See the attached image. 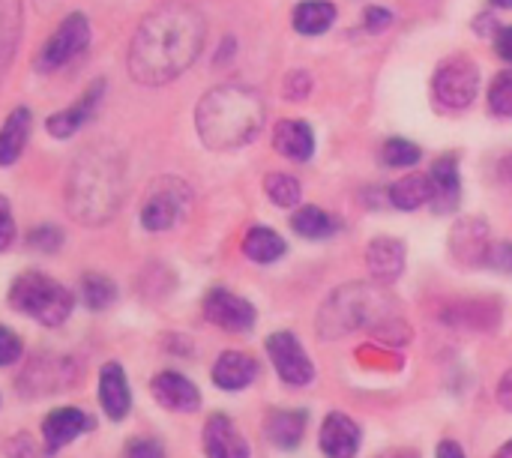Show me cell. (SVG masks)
<instances>
[{
  "instance_id": "obj_1",
  "label": "cell",
  "mask_w": 512,
  "mask_h": 458,
  "mask_svg": "<svg viewBox=\"0 0 512 458\" xmlns=\"http://www.w3.org/2000/svg\"><path fill=\"white\" fill-rule=\"evenodd\" d=\"M204 15L189 3H165L150 12L129 42V75L144 87H162L183 75L201 54Z\"/></svg>"
},
{
  "instance_id": "obj_2",
  "label": "cell",
  "mask_w": 512,
  "mask_h": 458,
  "mask_svg": "<svg viewBox=\"0 0 512 458\" xmlns=\"http://www.w3.org/2000/svg\"><path fill=\"white\" fill-rule=\"evenodd\" d=\"M267 120V105L246 84H219L201 96L195 129L210 150H237L252 144Z\"/></svg>"
},
{
  "instance_id": "obj_3",
  "label": "cell",
  "mask_w": 512,
  "mask_h": 458,
  "mask_svg": "<svg viewBox=\"0 0 512 458\" xmlns=\"http://www.w3.org/2000/svg\"><path fill=\"white\" fill-rule=\"evenodd\" d=\"M123 198V171L114 153L102 147H90L78 156L69 180H66V201L81 222H105Z\"/></svg>"
},
{
  "instance_id": "obj_4",
  "label": "cell",
  "mask_w": 512,
  "mask_h": 458,
  "mask_svg": "<svg viewBox=\"0 0 512 458\" xmlns=\"http://www.w3.org/2000/svg\"><path fill=\"white\" fill-rule=\"evenodd\" d=\"M9 306L33 321H39L42 327H60L69 315H72V294L69 288H63L60 282H54L45 273H21L15 276L12 288H9Z\"/></svg>"
},
{
  "instance_id": "obj_5",
  "label": "cell",
  "mask_w": 512,
  "mask_h": 458,
  "mask_svg": "<svg viewBox=\"0 0 512 458\" xmlns=\"http://www.w3.org/2000/svg\"><path fill=\"white\" fill-rule=\"evenodd\" d=\"M387 303V297L378 288L369 285H348L342 288L324 309V315L318 318V330H327L330 324L339 327L336 333H348V330H360V327H381L384 321H390V312L381 306Z\"/></svg>"
},
{
  "instance_id": "obj_6",
  "label": "cell",
  "mask_w": 512,
  "mask_h": 458,
  "mask_svg": "<svg viewBox=\"0 0 512 458\" xmlns=\"http://www.w3.org/2000/svg\"><path fill=\"white\" fill-rule=\"evenodd\" d=\"M480 93V66L471 54H453L432 75V96L447 111H465Z\"/></svg>"
},
{
  "instance_id": "obj_7",
  "label": "cell",
  "mask_w": 512,
  "mask_h": 458,
  "mask_svg": "<svg viewBox=\"0 0 512 458\" xmlns=\"http://www.w3.org/2000/svg\"><path fill=\"white\" fill-rule=\"evenodd\" d=\"M189 204H192L189 186L177 177H162L150 186L141 204V225L150 234L171 231L174 225L183 222V216L189 213Z\"/></svg>"
},
{
  "instance_id": "obj_8",
  "label": "cell",
  "mask_w": 512,
  "mask_h": 458,
  "mask_svg": "<svg viewBox=\"0 0 512 458\" xmlns=\"http://www.w3.org/2000/svg\"><path fill=\"white\" fill-rule=\"evenodd\" d=\"M87 45H90V21H87L84 12H72V15H66L57 24V30L51 33V39L42 45V51H39V69L42 72L63 69L78 54H84Z\"/></svg>"
},
{
  "instance_id": "obj_9",
  "label": "cell",
  "mask_w": 512,
  "mask_h": 458,
  "mask_svg": "<svg viewBox=\"0 0 512 458\" xmlns=\"http://www.w3.org/2000/svg\"><path fill=\"white\" fill-rule=\"evenodd\" d=\"M267 354L273 360L276 375L288 387H309L315 381V363L309 360L303 342L294 333H273L267 336Z\"/></svg>"
},
{
  "instance_id": "obj_10",
  "label": "cell",
  "mask_w": 512,
  "mask_h": 458,
  "mask_svg": "<svg viewBox=\"0 0 512 458\" xmlns=\"http://www.w3.org/2000/svg\"><path fill=\"white\" fill-rule=\"evenodd\" d=\"M204 318L225 333H249L255 327V306L225 288H213L204 297Z\"/></svg>"
},
{
  "instance_id": "obj_11",
  "label": "cell",
  "mask_w": 512,
  "mask_h": 458,
  "mask_svg": "<svg viewBox=\"0 0 512 458\" xmlns=\"http://www.w3.org/2000/svg\"><path fill=\"white\" fill-rule=\"evenodd\" d=\"M93 426L96 423L78 408H54L42 420V450H45V456H57L63 447H69L78 435L90 432Z\"/></svg>"
},
{
  "instance_id": "obj_12",
  "label": "cell",
  "mask_w": 512,
  "mask_h": 458,
  "mask_svg": "<svg viewBox=\"0 0 512 458\" xmlns=\"http://www.w3.org/2000/svg\"><path fill=\"white\" fill-rule=\"evenodd\" d=\"M150 393L153 399L168 408V411H177V414H192L201 408V393L198 387L180 375V372H159L153 381H150Z\"/></svg>"
},
{
  "instance_id": "obj_13",
  "label": "cell",
  "mask_w": 512,
  "mask_h": 458,
  "mask_svg": "<svg viewBox=\"0 0 512 458\" xmlns=\"http://www.w3.org/2000/svg\"><path fill=\"white\" fill-rule=\"evenodd\" d=\"M360 441H363V432L348 414L333 411L321 423L318 444H321V453L327 458H354L360 453Z\"/></svg>"
},
{
  "instance_id": "obj_14",
  "label": "cell",
  "mask_w": 512,
  "mask_h": 458,
  "mask_svg": "<svg viewBox=\"0 0 512 458\" xmlns=\"http://www.w3.org/2000/svg\"><path fill=\"white\" fill-rule=\"evenodd\" d=\"M102 93H105V81L90 84V90H87L78 102H72L69 108H60L57 114H51V117L45 120V129H48L54 138H60V141L69 138V135H75L81 126H87V123L93 120Z\"/></svg>"
},
{
  "instance_id": "obj_15",
  "label": "cell",
  "mask_w": 512,
  "mask_h": 458,
  "mask_svg": "<svg viewBox=\"0 0 512 458\" xmlns=\"http://www.w3.org/2000/svg\"><path fill=\"white\" fill-rule=\"evenodd\" d=\"M405 243L396 240V237H375L369 246H366V267H369V276L378 282V285H390V282H399V276L405 273Z\"/></svg>"
},
{
  "instance_id": "obj_16",
  "label": "cell",
  "mask_w": 512,
  "mask_h": 458,
  "mask_svg": "<svg viewBox=\"0 0 512 458\" xmlns=\"http://www.w3.org/2000/svg\"><path fill=\"white\" fill-rule=\"evenodd\" d=\"M273 150L288 162H309L315 156V132L306 120L285 117L273 126Z\"/></svg>"
},
{
  "instance_id": "obj_17",
  "label": "cell",
  "mask_w": 512,
  "mask_h": 458,
  "mask_svg": "<svg viewBox=\"0 0 512 458\" xmlns=\"http://www.w3.org/2000/svg\"><path fill=\"white\" fill-rule=\"evenodd\" d=\"M429 180H432V204H435V213H456L459 204H462L459 159H456L453 153L441 156V159L432 165Z\"/></svg>"
},
{
  "instance_id": "obj_18",
  "label": "cell",
  "mask_w": 512,
  "mask_h": 458,
  "mask_svg": "<svg viewBox=\"0 0 512 458\" xmlns=\"http://www.w3.org/2000/svg\"><path fill=\"white\" fill-rule=\"evenodd\" d=\"M99 405L108 420L120 423L132 408V390L120 363H105L99 369Z\"/></svg>"
},
{
  "instance_id": "obj_19",
  "label": "cell",
  "mask_w": 512,
  "mask_h": 458,
  "mask_svg": "<svg viewBox=\"0 0 512 458\" xmlns=\"http://www.w3.org/2000/svg\"><path fill=\"white\" fill-rule=\"evenodd\" d=\"M204 453L207 458H249V441L225 414H213L204 426Z\"/></svg>"
},
{
  "instance_id": "obj_20",
  "label": "cell",
  "mask_w": 512,
  "mask_h": 458,
  "mask_svg": "<svg viewBox=\"0 0 512 458\" xmlns=\"http://www.w3.org/2000/svg\"><path fill=\"white\" fill-rule=\"evenodd\" d=\"M306 426H309V414L306 411H294V408H279L273 414H267V423H264V438L279 447V450H297L303 435H306Z\"/></svg>"
},
{
  "instance_id": "obj_21",
  "label": "cell",
  "mask_w": 512,
  "mask_h": 458,
  "mask_svg": "<svg viewBox=\"0 0 512 458\" xmlns=\"http://www.w3.org/2000/svg\"><path fill=\"white\" fill-rule=\"evenodd\" d=\"M450 249L459 261L465 264H480L489 249V225L483 219H459L453 234H450Z\"/></svg>"
},
{
  "instance_id": "obj_22",
  "label": "cell",
  "mask_w": 512,
  "mask_h": 458,
  "mask_svg": "<svg viewBox=\"0 0 512 458\" xmlns=\"http://www.w3.org/2000/svg\"><path fill=\"white\" fill-rule=\"evenodd\" d=\"M255 378H258V363H255L249 354L225 351V354H219V360L213 363V384H216L219 390L237 393V390H246Z\"/></svg>"
},
{
  "instance_id": "obj_23",
  "label": "cell",
  "mask_w": 512,
  "mask_h": 458,
  "mask_svg": "<svg viewBox=\"0 0 512 458\" xmlns=\"http://www.w3.org/2000/svg\"><path fill=\"white\" fill-rule=\"evenodd\" d=\"M30 129H33L30 108H24V105L12 108L0 126V168H9L18 162V156L24 153V147L30 141Z\"/></svg>"
},
{
  "instance_id": "obj_24",
  "label": "cell",
  "mask_w": 512,
  "mask_h": 458,
  "mask_svg": "<svg viewBox=\"0 0 512 458\" xmlns=\"http://www.w3.org/2000/svg\"><path fill=\"white\" fill-rule=\"evenodd\" d=\"M336 15L339 9L330 0H303L291 12V27L300 36H321L336 24Z\"/></svg>"
},
{
  "instance_id": "obj_25",
  "label": "cell",
  "mask_w": 512,
  "mask_h": 458,
  "mask_svg": "<svg viewBox=\"0 0 512 458\" xmlns=\"http://www.w3.org/2000/svg\"><path fill=\"white\" fill-rule=\"evenodd\" d=\"M285 252H288V243L282 240L279 231L267 225H252L243 237V255L252 264H276L285 258Z\"/></svg>"
},
{
  "instance_id": "obj_26",
  "label": "cell",
  "mask_w": 512,
  "mask_h": 458,
  "mask_svg": "<svg viewBox=\"0 0 512 458\" xmlns=\"http://www.w3.org/2000/svg\"><path fill=\"white\" fill-rule=\"evenodd\" d=\"M390 204L402 213H414L426 204H432V180L429 174H405L402 180H396L387 192Z\"/></svg>"
},
{
  "instance_id": "obj_27",
  "label": "cell",
  "mask_w": 512,
  "mask_h": 458,
  "mask_svg": "<svg viewBox=\"0 0 512 458\" xmlns=\"http://www.w3.org/2000/svg\"><path fill=\"white\" fill-rule=\"evenodd\" d=\"M291 228L303 240H327L339 231V219H333L327 210H321L315 204H303L291 213Z\"/></svg>"
},
{
  "instance_id": "obj_28",
  "label": "cell",
  "mask_w": 512,
  "mask_h": 458,
  "mask_svg": "<svg viewBox=\"0 0 512 458\" xmlns=\"http://www.w3.org/2000/svg\"><path fill=\"white\" fill-rule=\"evenodd\" d=\"M21 33V6L18 0H0V78L12 60L15 39Z\"/></svg>"
},
{
  "instance_id": "obj_29",
  "label": "cell",
  "mask_w": 512,
  "mask_h": 458,
  "mask_svg": "<svg viewBox=\"0 0 512 458\" xmlns=\"http://www.w3.org/2000/svg\"><path fill=\"white\" fill-rule=\"evenodd\" d=\"M264 192H267V198H270L276 207H282V210L300 207V198H303L300 180L291 177V174H285V171H270V174L264 177Z\"/></svg>"
},
{
  "instance_id": "obj_30",
  "label": "cell",
  "mask_w": 512,
  "mask_h": 458,
  "mask_svg": "<svg viewBox=\"0 0 512 458\" xmlns=\"http://www.w3.org/2000/svg\"><path fill=\"white\" fill-rule=\"evenodd\" d=\"M81 300L87 303V309L102 312L117 300V285L102 273H87L81 279Z\"/></svg>"
},
{
  "instance_id": "obj_31",
  "label": "cell",
  "mask_w": 512,
  "mask_h": 458,
  "mask_svg": "<svg viewBox=\"0 0 512 458\" xmlns=\"http://www.w3.org/2000/svg\"><path fill=\"white\" fill-rule=\"evenodd\" d=\"M420 159H423L420 144H414V141H408V138L393 135V138H387V141L381 144V162H384L387 168H414Z\"/></svg>"
},
{
  "instance_id": "obj_32",
  "label": "cell",
  "mask_w": 512,
  "mask_h": 458,
  "mask_svg": "<svg viewBox=\"0 0 512 458\" xmlns=\"http://www.w3.org/2000/svg\"><path fill=\"white\" fill-rule=\"evenodd\" d=\"M489 111L512 120V69H501L489 84Z\"/></svg>"
},
{
  "instance_id": "obj_33",
  "label": "cell",
  "mask_w": 512,
  "mask_h": 458,
  "mask_svg": "<svg viewBox=\"0 0 512 458\" xmlns=\"http://www.w3.org/2000/svg\"><path fill=\"white\" fill-rule=\"evenodd\" d=\"M27 246L45 255H54L63 246V231L57 225H39L27 234Z\"/></svg>"
},
{
  "instance_id": "obj_34",
  "label": "cell",
  "mask_w": 512,
  "mask_h": 458,
  "mask_svg": "<svg viewBox=\"0 0 512 458\" xmlns=\"http://www.w3.org/2000/svg\"><path fill=\"white\" fill-rule=\"evenodd\" d=\"M312 87H315V84H312V75L303 72V69H294V72H288L285 81H282V96H285L288 102H303V99H309Z\"/></svg>"
},
{
  "instance_id": "obj_35",
  "label": "cell",
  "mask_w": 512,
  "mask_h": 458,
  "mask_svg": "<svg viewBox=\"0 0 512 458\" xmlns=\"http://www.w3.org/2000/svg\"><path fill=\"white\" fill-rule=\"evenodd\" d=\"M483 267L495 270V273H507L512 276V243L501 240V243H489L486 255H483Z\"/></svg>"
},
{
  "instance_id": "obj_36",
  "label": "cell",
  "mask_w": 512,
  "mask_h": 458,
  "mask_svg": "<svg viewBox=\"0 0 512 458\" xmlns=\"http://www.w3.org/2000/svg\"><path fill=\"white\" fill-rule=\"evenodd\" d=\"M21 351H24V345H21L18 333H12L9 327L0 324V366L18 363L21 360Z\"/></svg>"
},
{
  "instance_id": "obj_37",
  "label": "cell",
  "mask_w": 512,
  "mask_h": 458,
  "mask_svg": "<svg viewBox=\"0 0 512 458\" xmlns=\"http://www.w3.org/2000/svg\"><path fill=\"white\" fill-rule=\"evenodd\" d=\"M393 21H396V15H393V9H387V6H369V9L363 12V27H366L369 33H381V30H387Z\"/></svg>"
},
{
  "instance_id": "obj_38",
  "label": "cell",
  "mask_w": 512,
  "mask_h": 458,
  "mask_svg": "<svg viewBox=\"0 0 512 458\" xmlns=\"http://www.w3.org/2000/svg\"><path fill=\"white\" fill-rule=\"evenodd\" d=\"M123 458H165V450L159 441H150V438H135L126 444V453Z\"/></svg>"
},
{
  "instance_id": "obj_39",
  "label": "cell",
  "mask_w": 512,
  "mask_h": 458,
  "mask_svg": "<svg viewBox=\"0 0 512 458\" xmlns=\"http://www.w3.org/2000/svg\"><path fill=\"white\" fill-rule=\"evenodd\" d=\"M15 243V222H12V210L9 201L0 195V252H6Z\"/></svg>"
},
{
  "instance_id": "obj_40",
  "label": "cell",
  "mask_w": 512,
  "mask_h": 458,
  "mask_svg": "<svg viewBox=\"0 0 512 458\" xmlns=\"http://www.w3.org/2000/svg\"><path fill=\"white\" fill-rule=\"evenodd\" d=\"M492 42H495L498 57H501L504 63H512V24L501 27V30H498V36H495Z\"/></svg>"
},
{
  "instance_id": "obj_41",
  "label": "cell",
  "mask_w": 512,
  "mask_h": 458,
  "mask_svg": "<svg viewBox=\"0 0 512 458\" xmlns=\"http://www.w3.org/2000/svg\"><path fill=\"white\" fill-rule=\"evenodd\" d=\"M501 27H504V24H498V18H495V15H489V12L477 15V21H474V30H477L483 39H495Z\"/></svg>"
},
{
  "instance_id": "obj_42",
  "label": "cell",
  "mask_w": 512,
  "mask_h": 458,
  "mask_svg": "<svg viewBox=\"0 0 512 458\" xmlns=\"http://www.w3.org/2000/svg\"><path fill=\"white\" fill-rule=\"evenodd\" d=\"M498 402H501L504 411H512V369L501 378V384H498Z\"/></svg>"
},
{
  "instance_id": "obj_43",
  "label": "cell",
  "mask_w": 512,
  "mask_h": 458,
  "mask_svg": "<svg viewBox=\"0 0 512 458\" xmlns=\"http://www.w3.org/2000/svg\"><path fill=\"white\" fill-rule=\"evenodd\" d=\"M438 458H468V456H465V450H462L456 441H441V444H438Z\"/></svg>"
},
{
  "instance_id": "obj_44",
  "label": "cell",
  "mask_w": 512,
  "mask_h": 458,
  "mask_svg": "<svg viewBox=\"0 0 512 458\" xmlns=\"http://www.w3.org/2000/svg\"><path fill=\"white\" fill-rule=\"evenodd\" d=\"M501 177L512 183V153H507L504 159H501Z\"/></svg>"
},
{
  "instance_id": "obj_45",
  "label": "cell",
  "mask_w": 512,
  "mask_h": 458,
  "mask_svg": "<svg viewBox=\"0 0 512 458\" xmlns=\"http://www.w3.org/2000/svg\"><path fill=\"white\" fill-rule=\"evenodd\" d=\"M492 458H512V441H507V444H504V447H501V450H498Z\"/></svg>"
},
{
  "instance_id": "obj_46",
  "label": "cell",
  "mask_w": 512,
  "mask_h": 458,
  "mask_svg": "<svg viewBox=\"0 0 512 458\" xmlns=\"http://www.w3.org/2000/svg\"><path fill=\"white\" fill-rule=\"evenodd\" d=\"M492 6H498V9H512V0H489Z\"/></svg>"
},
{
  "instance_id": "obj_47",
  "label": "cell",
  "mask_w": 512,
  "mask_h": 458,
  "mask_svg": "<svg viewBox=\"0 0 512 458\" xmlns=\"http://www.w3.org/2000/svg\"><path fill=\"white\" fill-rule=\"evenodd\" d=\"M393 458H420L417 453H411V450H402V453H396Z\"/></svg>"
}]
</instances>
